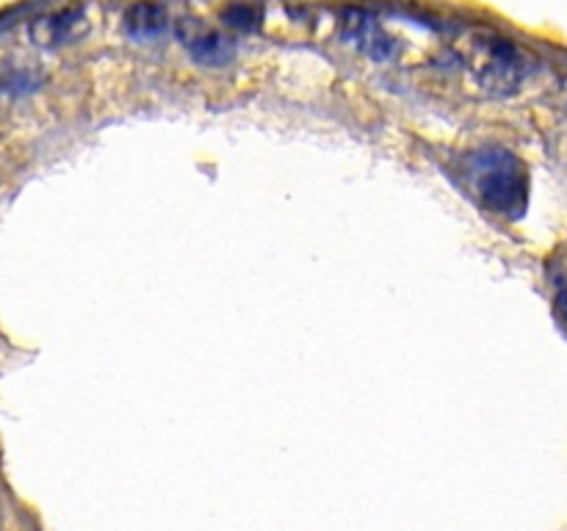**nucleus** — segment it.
Segmentation results:
<instances>
[{
  "label": "nucleus",
  "instance_id": "obj_1",
  "mask_svg": "<svg viewBox=\"0 0 567 531\" xmlns=\"http://www.w3.org/2000/svg\"><path fill=\"white\" fill-rule=\"evenodd\" d=\"M465 180L482 205L504 219H520L529 205V169L518 155L487 147L468 155Z\"/></svg>",
  "mask_w": 567,
  "mask_h": 531
},
{
  "label": "nucleus",
  "instance_id": "obj_2",
  "mask_svg": "<svg viewBox=\"0 0 567 531\" xmlns=\"http://www.w3.org/2000/svg\"><path fill=\"white\" fill-rule=\"evenodd\" d=\"M474 75L482 88L496 94L515 92L526 75L524 53L513 42L498 37H485L474 48Z\"/></svg>",
  "mask_w": 567,
  "mask_h": 531
},
{
  "label": "nucleus",
  "instance_id": "obj_3",
  "mask_svg": "<svg viewBox=\"0 0 567 531\" xmlns=\"http://www.w3.org/2000/svg\"><path fill=\"white\" fill-rule=\"evenodd\" d=\"M89 17L81 6H70V9L53 11V14L42 17L31 25V39L39 48H64V44L78 42L86 37Z\"/></svg>",
  "mask_w": 567,
  "mask_h": 531
},
{
  "label": "nucleus",
  "instance_id": "obj_4",
  "mask_svg": "<svg viewBox=\"0 0 567 531\" xmlns=\"http://www.w3.org/2000/svg\"><path fill=\"white\" fill-rule=\"evenodd\" d=\"M343 39H347L349 44H354L360 53H365L369 59L377 61H385L396 53V44L388 37L385 28L377 25V20L365 17L363 11H349V14L343 17Z\"/></svg>",
  "mask_w": 567,
  "mask_h": 531
},
{
  "label": "nucleus",
  "instance_id": "obj_5",
  "mask_svg": "<svg viewBox=\"0 0 567 531\" xmlns=\"http://www.w3.org/2000/svg\"><path fill=\"white\" fill-rule=\"evenodd\" d=\"M166 28H169V14L158 0H136L125 11V33L136 42L158 39Z\"/></svg>",
  "mask_w": 567,
  "mask_h": 531
},
{
  "label": "nucleus",
  "instance_id": "obj_6",
  "mask_svg": "<svg viewBox=\"0 0 567 531\" xmlns=\"http://www.w3.org/2000/svg\"><path fill=\"white\" fill-rule=\"evenodd\" d=\"M183 42H186L188 53H192L194 61H199V64L219 66L233 59L230 39L221 37L219 31H210V28L194 25L192 33H183Z\"/></svg>",
  "mask_w": 567,
  "mask_h": 531
},
{
  "label": "nucleus",
  "instance_id": "obj_7",
  "mask_svg": "<svg viewBox=\"0 0 567 531\" xmlns=\"http://www.w3.org/2000/svg\"><path fill=\"white\" fill-rule=\"evenodd\" d=\"M221 20H225V25L236 28V31L249 33L260 25V11L249 3H230L225 14H221Z\"/></svg>",
  "mask_w": 567,
  "mask_h": 531
},
{
  "label": "nucleus",
  "instance_id": "obj_8",
  "mask_svg": "<svg viewBox=\"0 0 567 531\" xmlns=\"http://www.w3.org/2000/svg\"><path fill=\"white\" fill-rule=\"evenodd\" d=\"M563 313H565V315H567V296H565V299H563Z\"/></svg>",
  "mask_w": 567,
  "mask_h": 531
}]
</instances>
